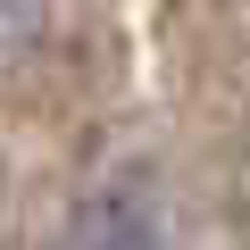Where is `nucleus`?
<instances>
[{
	"mask_svg": "<svg viewBox=\"0 0 250 250\" xmlns=\"http://www.w3.org/2000/svg\"><path fill=\"white\" fill-rule=\"evenodd\" d=\"M83 250H150V233H142L134 217H108V233H92Z\"/></svg>",
	"mask_w": 250,
	"mask_h": 250,
	"instance_id": "nucleus-1",
	"label": "nucleus"
}]
</instances>
